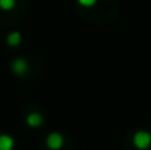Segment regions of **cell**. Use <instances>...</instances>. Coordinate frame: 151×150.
I'll use <instances>...</instances> for the list:
<instances>
[{"mask_svg":"<svg viewBox=\"0 0 151 150\" xmlns=\"http://www.w3.org/2000/svg\"><path fill=\"white\" fill-rule=\"evenodd\" d=\"M16 4V0H0V9L3 10H12Z\"/></svg>","mask_w":151,"mask_h":150,"instance_id":"7","label":"cell"},{"mask_svg":"<svg viewBox=\"0 0 151 150\" xmlns=\"http://www.w3.org/2000/svg\"><path fill=\"white\" fill-rule=\"evenodd\" d=\"M132 141H134V146L139 150H145L151 146V133L150 131H145V130H141V131H137L132 137Z\"/></svg>","mask_w":151,"mask_h":150,"instance_id":"1","label":"cell"},{"mask_svg":"<svg viewBox=\"0 0 151 150\" xmlns=\"http://www.w3.org/2000/svg\"><path fill=\"white\" fill-rule=\"evenodd\" d=\"M46 144L50 150H59L63 146V137L59 133H50L46 138Z\"/></svg>","mask_w":151,"mask_h":150,"instance_id":"3","label":"cell"},{"mask_svg":"<svg viewBox=\"0 0 151 150\" xmlns=\"http://www.w3.org/2000/svg\"><path fill=\"white\" fill-rule=\"evenodd\" d=\"M82 7H93L96 3H97V0H76Z\"/></svg>","mask_w":151,"mask_h":150,"instance_id":"8","label":"cell"},{"mask_svg":"<svg viewBox=\"0 0 151 150\" xmlns=\"http://www.w3.org/2000/svg\"><path fill=\"white\" fill-rule=\"evenodd\" d=\"M6 43L10 46V47H16L22 43V34L19 31H12L6 36Z\"/></svg>","mask_w":151,"mask_h":150,"instance_id":"5","label":"cell"},{"mask_svg":"<svg viewBox=\"0 0 151 150\" xmlns=\"http://www.w3.org/2000/svg\"><path fill=\"white\" fill-rule=\"evenodd\" d=\"M43 124V116L38 112H31L27 115V125L31 128H38Z\"/></svg>","mask_w":151,"mask_h":150,"instance_id":"4","label":"cell"},{"mask_svg":"<svg viewBox=\"0 0 151 150\" xmlns=\"http://www.w3.org/2000/svg\"><path fill=\"white\" fill-rule=\"evenodd\" d=\"M13 147H15V140L7 134H1L0 136V150H12Z\"/></svg>","mask_w":151,"mask_h":150,"instance_id":"6","label":"cell"},{"mask_svg":"<svg viewBox=\"0 0 151 150\" xmlns=\"http://www.w3.org/2000/svg\"><path fill=\"white\" fill-rule=\"evenodd\" d=\"M10 69L18 77L25 75L28 72V62H27V59L25 57H16V59H13L12 63H10Z\"/></svg>","mask_w":151,"mask_h":150,"instance_id":"2","label":"cell"}]
</instances>
